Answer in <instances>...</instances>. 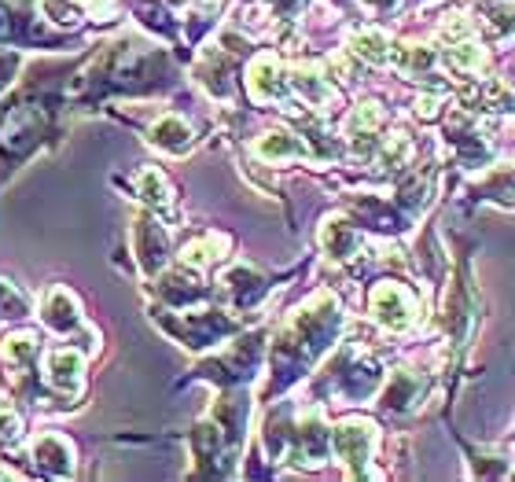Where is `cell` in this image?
<instances>
[{"mask_svg":"<svg viewBox=\"0 0 515 482\" xmlns=\"http://www.w3.org/2000/svg\"><path fill=\"white\" fill-rule=\"evenodd\" d=\"M247 89L258 104H273L287 92V81H284V70L276 63L273 56H258L251 63V74H247Z\"/></svg>","mask_w":515,"mask_h":482,"instance_id":"3","label":"cell"},{"mask_svg":"<svg viewBox=\"0 0 515 482\" xmlns=\"http://www.w3.org/2000/svg\"><path fill=\"white\" fill-rule=\"evenodd\" d=\"M324 247L335 254V258H350V251L357 247V232L343 221H332L328 229H324Z\"/></svg>","mask_w":515,"mask_h":482,"instance_id":"16","label":"cell"},{"mask_svg":"<svg viewBox=\"0 0 515 482\" xmlns=\"http://www.w3.org/2000/svg\"><path fill=\"white\" fill-rule=\"evenodd\" d=\"M332 446H335V453H339L343 464L361 468V464L368 460V453H372V446H376V427L365 424V420H346V424L335 427Z\"/></svg>","mask_w":515,"mask_h":482,"instance_id":"2","label":"cell"},{"mask_svg":"<svg viewBox=\"0 0 515 482\" xmlns=\"http://www.w3.org/2000/svg\"><path fill=\"white\" fill-rule=\"evenodd\" d=\"M45 324L52 328V332H59V335L74 332V328L81 324L78 302H74V295H70L67 287H52V291H48V299H45Z\"/></svg>","mask_w":515,"mask_h":482,"instance_id":"5","label":"cell"},{"mask_svg":"<svg viewBox=\"0 0 515 482\" xmlns=\"http://www.w3.org/2000/svg\"><path fill=\"white\" fill-rule=\"evenodd\" d=\"M446 63L460 74H479L486 67V48H479L475 41H460L446 52Z\"/></svg>","mask_w":515,"mask_h":482,"instance_id":"12","label":"cell"},{"mask_svg":"<svg viewBox=\"0 0 515 482\" xmlns=\"http://www.w3.org/2000/svg\"><path fill=\"white\" fill-rule=\"evenodd\" d=\"M137 196L148 203V207H170V188H166V181H162L159 170H140L137 173Z\"/></svg>","mask_w":515,"mask_h":482,"instance_id":"13","label":"cell"},{"mask_svg":"<svg viewBox=\"0 0 515 482\" xmlns=\"http://www.w3.org/2000/svg\"><path fill=\"white\" fill-rule=\"evenodd\" d=\"M137 251H140V262L148 273H155L162 262V254H166V232L155 225L151 218H140L137 221Z\"/></svg>","mask_w":515,"mask_h":482,"instance_id":"8","label":"cell"},{"mask_svg":"<svg viewBox=\"0 0 515 482\" xmlns=\"http://www.w3.org/2000/svg\"><path fill=\"white\" fill-rule=\"evenodd\" d=\"M26 313H30L26 295H19L12 284H4V280H0V317H12V321H19V317H26Z\"/></svg>","mask_w":515,"mask_h":482,"instance_id":"17","label":"cell"},{"mask_svg":"<svg viewBox=\"0 0 515 482\" xmlns=\"http://www.w3.org/2000/svg\"><path fill=\"white\" fill-rule=\"evenodd\" d=\"M354 52L361 59H368L372 67H383L390 59V41L383 30H361V34L354 37Z\"/></svg>","mask_w":515,"mask_h":482,"instance_id":"11","label":"cell"},{"mask_svg":"<svg viewBox=\"0 0 515 482\" xmlns=\"http://www.w3.org/2000/svg\"><path fill=\"white\" fill-rule=\"evenodd\" d=\"M368 4H376V8H398V0H368Z\"/></svg>","mask_w":515,"mask_h":482,"instance_id":"19","label":"cell"},{"mask_svg":"<svg viewBox=\"0 0 515 482\" xmlns=\"http://www.w3.org/2000/svg\"><path fill=\"white\" fill-rule=\"evenodd\" d=\"M15 70H19V56L15 52H0V89H8Z\"/></svg>","mask_w":515,"mask_h":482,"instance_id":"18","label":"cell"},{"mask_svg":"<svg viewBox=\"0 0 515 482\" xmlns=\"http://www.w3.org/2000/svg\"><path fill=\"white\" fill-rule=\"evenodd\" d=\"M34 460H37V468L48 471V475H70V471H74V449L67 446V438H59V435L37 438Z\"/></svg>","mask_w":515,"mask_h":482,"instance_id":"4","label":"cell"},{"mask_svg":"<svg viewBox=\"0 0 515 482\" xmlns=\"http://www.w3.org/2000/svg\"><path fill=\"white\" fill-rule=\"evenodd\" d=\"M295 89L302 92V96H306L309 104L317 107V104H328V100H332V89H328V85H324L321 81V74H317V70H295Z\"/></svg>","mask_w":515,"mask_h":482,"instance_id":"15","label":"cell"},{"mask_svg":"<svg viewBox=\"0 0 515 482\" xmlns=\"http://www.w3.org/2000/svg\"><path fill=\"white\" fill-rule=\"evenodd\" d=\"M221 251H225V236H214V232H210V236H203V240L188 243L181 258H184V265H195V269H199V265L218 262Z\"/></svg>","mask_w":515,"mask_h":482,"instance_id":"14","label":"cell"},{"mask_svg":"<svg viewBox=\"0 0 515 482\" xmlns=\"http://www.w3.org/2000/svg\"><path fill=\"white\" fill-rule=\"evenodd\" d=\"M254 151H258L262 159H273V162L306 159V155H309V148L295 137V133H265V137L254 144Z\"/></svg>","mask_w":515,"mask_h":482,"instance_id":"9","label":"cell"},{"mask_svg":"<svg viewBox=\"0 0 515 482\" xmlns=\"http://www.w3.org/2000/svg\"><path fill=\"white\" fill-rule=\"evenodd\" d=\"M225 291L232 295L236 306H251V302L265 291V284H262V276L251 273V269H232V273L225 276Z\"/></svg>","mask_w":515,"mask_h":482,"instance_id":"10","label":"cell"},{"mask_svg":"<svg viewBox=\"0 0 515 482\" xmlns=\"http://www.w3.org/2000/svg\"><path fill=\"white\" fill-rule=\"evenodd\" d=\"M151 144L162 151H170V155H181V151L192 148V129L184 126V118L166 115L151 126Z\"/></svg>","mask_w":515,"mask_h":482,"instance_id":"7","label":"cell"},{"mask_svg":"<svg viewBox=\"0 0 515 482\" xmlns=\"http://www.w3.org/2000/svg\"><path fill=\"white\" fill-rule=\"evenodd\" d=\"M81 368H85V361H81V354L78 350H70V346L48 354V379H52V387H59V391H70V394L78 391Z\"/></svg>","mask_w":515,"mask_h":482,"instance_id":"6","label":"cell"},{"mask_svg":"<svg viewBox=\"0 0 515 482\" xmlns=\"http://www.w3.org/2000/svg\"><path fill=\"white\" fill-rule=\"evenodd\" d=\"M368 306H372V317H376L383 328H390V332H405L412 324V317H416V299H412L409 287H401V284L372 287Z\"/></svg>","mask_w":515,"mask_h":482,"instance_id":"1","label":"cell"}]
</instances>
